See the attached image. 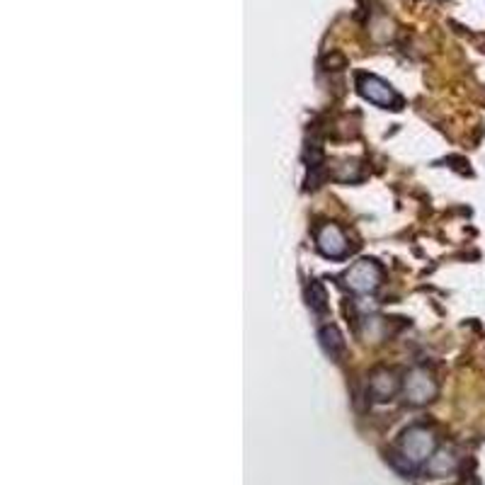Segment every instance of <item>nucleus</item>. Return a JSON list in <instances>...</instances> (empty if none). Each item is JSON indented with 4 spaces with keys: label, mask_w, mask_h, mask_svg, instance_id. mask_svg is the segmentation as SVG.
Wrapping results in <instances>:
<instances>
[{
    "label": "nucleus",
    "mask_w": 485,
    "mask_h": 485,
    "mask_svg": "<svg viewBox=\"0 0 485 485\" xmlns=\"http://www.w3.org/2000/svg\"><path fill=\"white\" fill-rule=\"evenodd\" d=\"M357 88L362 92L364 100L373 102V105H381V107H393L398 109L395 105H400L398 95H395L393 88L386 83V80L376 78V75H369V73H359L357 75Z\"/></svg>",
    "instance_id": "2"
},
{
    "label": "nucleus",
    "mask_w": 485,
    "mask_h": 485,
    "mask_svg": "<svg viewBox=\"0 0 485 485\" xmlns=\"http://www.w3.org/2000/svg\"><path fill=\"white\" fill-rule=\"evenodd\" d=\"M306 304H309V309L313 311V313H326L328 309V291L326 287L320 282H315V279L306 287Z\"/></svg>",
    "instance_id": "9"
},
{
    "label": "nucleus",
    "mask_w": 485,
    "mask_h": 485,
    "mask_svg": "<svg viewBox=\"0 0 485 485\" xmlns=\"http://www.w3.org/2000/svg\"><path fill=\"white\" fill-rule=\"evenodd\" d=\"M434 454V434L425 427H410L400 437L398 454L393 456V464L400 471H412L415 466L427 464Z\"/></svg>",
    "instance_id": "1"
},
{
    "label": "nucleus",
    "mask_w": 485,
    "mask_h": 485,
    "mask_svg": "<svg viewBox=\"0 0 485 485\" xmlns=\"http://www.w3.org/2000/svg\"><path fill=\"white\" fill-rule=\"evenodd\" d=\"M403 393L410 400L412 406H425L437 395V384L425 369H412L408 371L406 381H403Z\"/></svg>",
    "instance_id": "3"
},
{
    "label": "nucleus",
    "mask_w": 485,
    "mask_h": 485,
    "mask_svg": "<svg viewBox=\"0 0 485 485\" xmlns=\"http://www.w3.org/2000/svg\"><path fill=\"white\" fill-rule=\"evenodd\" d=\"M345 279H347V287L352 289V291L369 293L381 284L384 272H381V267L373 260H362V262H357V265L350 267V272H347Z\"/></svg>",
    "instance_id": "4"
},
{
    "label": "nucleus",
    "mask_w": 485,
    "mask_h": 485,
    "mask_svg": "<svg viewBox=\"0 0 485 485\" xmlns=\"http://www.w3.org/2000/svg\"><path fill=\"white\" fill-rule=\"evenodd\" d=\"M369 391H371L373 400L384 403V400H391L395 395V391H398V379L393 376V371L381 369V371L373 373L371 381H369Z\"/></svg>",
    "instance_id": "6"
},
{
    "label": "nucleus",
    "mask_w": 485,
    "mask_h": 485,
    "mask_svg": "<svg viewBox=\"0 0 485 485\" xmlns=\"http://www.w3.org/2000/svg\"><path fill=\"white\" fill-rule=\"evenodd\" d=\"M456 466H459V461H456V456H454L451 451H447V449L434 451L432 456H430V461H427V469H430L432 475H447L451 473Z\"/></svg>",
    "instance_id": "8"
},
{
    "label": "nucleus",
    "mask_w": 485,
    "mask_h": 485,
    "mask_svg": "<svg viewBox=\"0 0 485 485\" xmlns=\"http://www.w3.org/2000/svg\"><path fill=\"white\" fill-rule=\"evenodd\" d=\"M315 243H318L320 252L326 257H345L347 250H350V243H347L345 233H342L337 226L328 224L323 226V228L318 231V235H315Z\"/></svg>",
    "instance_id": "5"
},
{
    "label": "nucleus",
    "mask_w": 485,
    "mask_h": 485,
    "mask_svg": "<svg viewBox=\"0 0 485 485\" xmlns=\"http://www.w3.org/2000/svg\"><path fill=\"white\" fill-rule=\"evenodd\" d=\"M318 340H320V347L326 350L328 357H340L342 352H345V337H342V332L337 330L335 326H323L318 330Z\"/></svg>",
    "instance_id": "7"
}]
</instances>
